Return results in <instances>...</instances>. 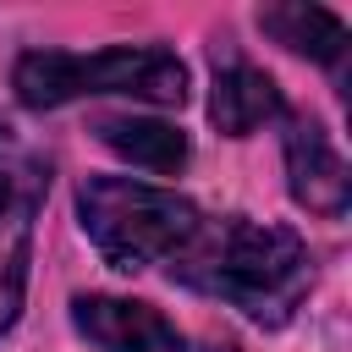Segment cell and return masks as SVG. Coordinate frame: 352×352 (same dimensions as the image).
Listing matches in <instances>:
<instances>
[{
	"mask_svg": "<svg viewBox=\"0 0 352 352\" xmlns=\"http://www.w3.org/2000/svg\"><path fill=\"white\" fill-rule=\"evenodd\" d=\"M165 270H170V280L242 308L264 330L286 324L292 308L314 286L308 242L292 226H264L248 214H226V220L204 214L192 226V236L165 258Z\"/></svg>",
	"mask_w": 352,
	"mask_h": 352,
	"instance_id": "cell-1",
	"label": "cell"
},
{
	"mask_svg": "<svg viewBox=\"0 0 352 352\" xmlns=\"http://www.w3.org/2000/svg\"><path fill=\"white\" fill-rule=\"evenodd\" d=\"M11 88L33 110H55L88 94H132L148 104H182L187 99V66L160 44H116L99 55L72 50H33L16 60Z\"/></svg>",
	"mask_w": 352,
	"mask_h": 352,
	"instance_id": "cell-2",
	"label": "cell"
},
{
	"mask_svg": "<svg viewBox=\"0 0 352 352\" xmlns=\"http://www.w3.org/2000/svg\"><path fill=\"white\" fill-rule=\"evenodd\" d=\"M77 214H82L88 242L116 270L165 264L204 220V209L192 198H182L170 187L132 182V176H88L77 187Z\"/></svg>",
	"mask_w": 352,
	"mask_h": 352,
	"instance_id": "cell-3",
	"label": "cell"
},
{
	"mask_svg": "<svg viewBox=\"0 0 352 352\" xmlns=\"http://www.w3.org/2000/svg\"><path fill=\"white\" fill-rule=\"evenodd\" d=\"M50 192V154L0 121V336L16 324L33 264V220Z\"/></svg>",
	"mask_w": 352,
	"mask_h": 352,
	"instance_id": "cell-4",
	"label": "cell"
},
{
	"mask_svg": "<svg viewBox=\"0 0 352 352\" xmlns=\"http://www.w3.org/2000/svg\"><path fill=\"white\" fill-rule=\"evenodd\" d=\"M72 324L99 346V352H187L182 330L148 308V302H132V297H77L72 302Z\"/></svg>",
	"mask_w": 352,
	"mask_h": 352,
	"instance_id": "cell-5",
	"label": "cell"
},
{
	"mask_svg": "<svg viewBox=\"0 0 352 352\" xmlns=\"http://www.w3.org/2000/svg\"><path fill=\"white\" fill-rule=\"evenodd\" d=\"M286 182H292V198H297L308 214H324V220L346 214V187H352V176H346V160L336 154L330 132H324L314 116H297V121L286 126Z\"/></svg>",
	"mask_w": 352,
	"mask_h": 352,
	"instance_id": "cell-6",
	"label": "cell"
},
{
	"mask_svg": "<svg viewBox=\"0 0 352 352\" xmlns=\"http://www.w3.org/2000/svg\"><path fill=\"white\" fill-rule=\"evenodd\" d=\"M275 116H286V99H280V88H275L270 72H258V66H248V60H231V66L214 72L209 121H214L226 138H248V132H258V126L275 121Z\"/></svg>",
	"mask_w": 352,
	"mask_h": 352,
	"instance_id": "cell-7",
	"label": "cell"
},
{
	"mask_svg": "<svg viewBox=\"0 0 352 352\" xmlns=\"http://www.w3.org/2000/svg\"><path fill=\"white\" fill-rule=\"evenodd\" d=\"M258 28H264L275 44H286V50H297V55H314V60H324V66H336V60L346 55V22H341L336 11H324V6H302V0H292V6H264V11H258Z\"/></svg>",
	"mask_w": 352,
	"mask_h": 352,
	"instance_id": "cell-8",
	"label": "cell"
},
{
	"mask_svg": "<svg viewBox=\"0 0 352 352\" xmlns=\"http://www.w3.org/2000/svg\"><path fill=\"white\" fill-rule=\"evenodd\" d=\"M99 143L116 148L121 160L143 165V170H182L187 165V132L170 126V121H148V116H104L99 126Z\"/></svg>",
	"mask_w": 352,
	"mask_h": 352,
	"instance_id": "cell-9",
	"label": "cell"
},
{
	"mask_svg": "<svg viewBox=\"0 0 352 352\" xmlns=\"http://www.w3.org/2000/svg\"><path fill=\"white\" fill-rule=\"evenodd\" d=\"M209 352H236V346H231V341H220V346H209Z\"/></svg>",
	"mask_w": 352,
	"mask_h": 352,
	"instance_id": "cell-10",
	"label": "cell"
}]
</instances>
